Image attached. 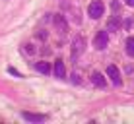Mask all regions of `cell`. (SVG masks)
Wrapping results in <instances>:
<instances>
[{"instance_id": "obj_9", "label": "cell", "mask_w": 134, "mask_h": 124, "mask_svg": "<svg viewBox=\"0 0 134 124\" xmlns=\"http://www.w3.org/2000/svg\"><path fill=\"white\" fill-rule=\"evenodd\" d=\"M35 70L39 72V74H45V76H47L49 72H51V64H49V62H37V64H35Z\"/></svg>"}, {"instance_id": "obj_14", "label": "cell", "mask_w": 134, "mask_h": 124, "mask_svg": "<svg viewBox=\"0 0 134 124\" xmlns=\"http://www.w3.org/2000/svg\"><path fill=\"white\" fill-rule=\"evenodd\" d=\"M126 2V6H130V8H134V0H124Z\"/></svg>"}, {"instance_id": "obj_10", "label": "cell", "mask_w": 134, "mask_h": 124, "mask_svg": "<svg viewBox=\"0 0 134 124\" xmlns=\"http://www.w3.org/2000/svg\"><path fill=\"white\" fill-rule=\"evenodd\" d=\"M121 25H122V21L119 20L117 16H113V17H111V20H109V23H107V29L115 31V29H119V27H121Z\"/></svg>"}, {"instance_id": "obj_4", "label": "cell", "mask_w": 134, "mask_h": 124, "mask_svg": "<svg viewBox=\"0 0 134 124\" xmlns=\"http://www.w3.org/2000/svg\"><path fill=\"white\" fill-rule=\"evenodd\" d=\"M107 76L111 78V81H113V85H121V72H119V68L115 66V64H111L107 66Z\"/></svg>"}, {"instance_id": "obj_1", "label": "cell", "mask_w": 134, "mask_h": 124, "mask_svg": "<svg viewBox=\"0 0 134 124\" xmlns=\"http://www.w3.org/2000/svg\"><path fill=\"white\" fill-rule=\"evenodd\" d=\"M105 12V4L101 2V0H95V2H91L90 6H87V14H90V17H93V20H99L101 16H103Z\"/></svg>"}, {"instance_id": "obj_5", "label": "cell", "mask_w": 134, "mask_h": 124, "mask_svg": "<svg viewBox=\"0 0 134 124\" xmlns=\"http://www.w3.org/2000/svg\"><path fill=\"white\" fill-rule=\"evenodd\" d=\"M21 116H24L25 120H29V122H45L47 120L45 114H37V113H21Z\"/></svg>"}, {"instance_id": "obj_6", "label": "cell", "mask_w": 134, "mask_h": 124, "mask_svg": "<svg viewBox=\"0 0 134 124\" xmlns=\"http://www.w3.org/2000/svg\"><path fill=\"white\" fill-rule=\"evenodd\" d=\"M54 25H57V29L60 31V33H68V23L66 20H64V16H54Z\"/></svg>"}, {"instance_id": "obj_7", "label": "cell", "mask_w": 134, "mask_h": 124, "mask_svg": "<svg viewBox=\"0 0 134 124\" xmlns=\"http://www.w3.org/2000/svg\"><path fill=\"white\" fill-rule=\"evenodd\" d=\"M91 84L97 85V87H105V85H107V80L103 78V74H99V72H93V74H91Z\"/></svg>"}, {"instance_id": "obj_13", "label": "cell", "mask_w": 134, "mask_h": 124, "mask_svg": "<svg viewBox=\"0 0 134 124\" xmlns=\"http://www.w3.org/2000/svg\"><path fill=\"white\" fill-rule=\"evenodd\" d=\"M8 72H10V74H14V76H18V78H21V74L18 70H14V68H8Z\"/></svg>"}, {"instance_id": "obj_8", "label": "cell", "mask_w": 134, "mask_h": 124, "mask_svg": "<svg viewBox=\"0 0 134 124\" xmlns=\"http://www.w3.org/2000/svg\"><path fill=\"white\" fill-rule=\"evenodd\" d=\"M53 70H54V76H57V78H64V76H66V68H64V62H62V60H57V62H54V68H53Z\"/></svg>"}, {"instance_id": "obj_12", "label": "cell", "mask_w": 134, "mask_h": 124, "mask_svg": "<svg viewBox=\"0 0 134 124\" xmlns=\"http://www.w3.org/2000/svg\"><path fill=\"white\" fill-rule=\"evenodd\" d=\"M72 84H80V76L78 74H72Z\"/></svg>"}, {"instance_id": "obj_3", "label": "cell", "mask_w": 134, "mask_h": 124, "mask_svg": "<svg viewBox=\"0 0 134 124\" xmlns=\"http://www.w3.org/2000/svg\"><path fill=\"white\" fill-rule=\"evenodd\" d=\"M107 43H109V35H107V31H99V33L95 35V41H93L95 49L103 50L105 47H107Z\"/></svg>"}, {"instance_id": "obj_11", "label": "cell", "mask_w": 134, "mask_h": 124, "mask_svg": "<svg viewBox=\"0 0 134 124\" xmlns=\"http://www.w3.org/2000/svg\"><path fill=\"white\" fill-rule=\"evenodd\" d=\"M126 52H128V56H134V37L126 39Z\"/></svg>"}, {"instance_id": "obj_2", "label": "cell", "mask_w": 134, "mask_h": 124, "mask_svg": "<svg viewBox=\"0 0 134 124\" xmlns=\"http://www.w3.org/2000/svg\"><path fill=\"white\" fill-rule=\"evenodd\" d=\"M84 45H86V41H84V37H82V35H78V37L74 39V43H72V58H74V60H76V58L82 54Z\"/></svg>"}]
</instances>
